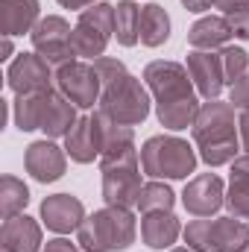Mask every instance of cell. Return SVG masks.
<instances>
[{
  "label": "cell",
  "instance_id": "1",
  "mask_svg": "<svg viewBox=\"0 0 249 252\" xmlns=\"http://www.w3.org/2000/svg\"><path fill=\"white\" fill-rule=\"evenodd\" d=\"M141 79L153 94V109H156L158 124L167 132H182L187 126H193L202 97L196 94L185 64L170 62V59H156L144 67Z\"/></svg>",
  "mask_w": 249,
  "mask_h": 252
},
{
  "label": "cell",
  "instance_id": "2",
  "mask_svg": "<svg viewBox=\"0 0 249 252\" xmlns=\"http://www.w3.org/2000/svg\"><path fill=\"white\" fill-rule=\"evenodd\" d=\"M190 135H193L199 161H205L208 167H226L244 150L235 106L226 100H202L196 121L190 126Z\"/></svg>",
  "mask_w": 249,
  "mask_h": 252
},
{
  "label": "cell",
  "instance_id": "3",
  "mask_svg": "<svg viewBox=\"0 0 249 252\" xmlns=\"http://www.w3.org/2000/svg\"><path fill=\"white\" fill-rule=\"evenodd\" d=\"M138 238L135 208H97L76 229V244L82 252H124Z\"/></svg>",
  "mask_w": 249,
  "mask_h": 252
},
{
  "label": "cell",
  "instance_id": "4",
  "mask_svg": "<svg viewBox=\"0 0 249 252\" xmlns=\"http://www.w3.org/2000/svg\"><path fill=\"white\" fill-rule=\"evenodd\" d=\"M199 153L193 144H187L185 138H179L176 132H161V135H150L141 144V170L150 179H187L196 170Z\"/></svg>",
  "mask_w": 249,
  "mask_h": 252
},
{
  "label": "cell",
  "instance_id": "5",
  "mask_svg": "<svg viewBox=\"0 0 249 252\" xmlns=\"http://www.w3.org/2000/svg\"><path fill=\"white\" fill-rule=\"evenodd\" d=\"M97 109L106 118H112L115 124L138 126V124H144L150 118V112H153V94L144 85V79H138L129 70H121L115 79H109L103 85Z\"/></svg>",
  "mask_w": 249,
  "mask_h": 252
},
{
  "label": "cell",
  "instance_id": "6",
  "mask_svg": "<svg viewBox=\"0 0 249 252\" xmlns=\"http://www.w3.org/2000/svg\"><path fill=\"white\" fill-rule=\"evenodd\" d=\"M185 247L193 252H244L249 247V223L241 217H196L182 229Z\"/></svg>",
  "mask_w": 249,
  "mask_h": 252
},
{
  "label": "cell",
  "instance_id": "7",
  "mask_svg": "<svg viewBox=\"0 0 249 252\" xmlns=\"http://www.w3.org/2000/svg\"><path fill=\"white\" fill-rule=\"evenodd\" d=\"M103 173V199L115 208H138V196L144 188V170H141V150L129 153L112 161H100Z\"/></svg>",
  "mask_w": 249,
  "mask_h": 252
},
{
  "label": "cell",
  "instance_id": "8",
  "mask_svg": "<svg viewBox=\"0 0 249 252\" xmlns=\"http://www.w3.org/2000/svg\"><path fill=\"white\" fill-rule=\"evenodd\" d=\"M56 91L64 94L82 112H91L94 106H100L103 82H100V73H97L94 62L73 59V62L56 67Z\"/></svg>",
  "mask_w": 249,
  "mask_h": 252
},
{
  "label": "cell",
  "instance_id": "9",
  "mask_svg": "<svg viewBox=\"0 0 249 252\" xmlns=\"http://www.w3.org/2000/svg\"><path fill=\"white\" fill-rule=\"evenodd\" d=\"M70 38H73V27L67 24V18H62V15H44L35 24V30L30 32L32 50L41 59H47V62L53 64V70L76 59Z\"/></svg>",
  "mask_w": 249,
  "mask_h": 252
},
{
  "label": "cell",
  "instance_id": "10",
  "mask_svg": "<svg viewBox=\"0 0 249 252\" xmlns=\"http://www.w3.org/2000/svg\"><path fill=\"white\" fill-rule=\"evenodd\" d=\"M6 85L15 94H38L56 88V70L47 59L32 53H18L6 67Z\"/></svg>",
  "mask_w": 249,
  "mask_h": 252
},
{
  "label": "cell",
  "instance_id": "11",
  "mask_svg": "<svg viewBox=\"0 0 249 252\" xmlns=\"http://www.w3.org/2000/svg\"><path fill=\"white\" fill-rule=\"evenodd\" d=\"M24 170L35 182H41V185L59 182L64 176V170H67V153H64V147H59L53 138L32 141L24 150Z\"/></svg>",
  "mask_w": 249,
  "mask_h": 252
},
{
  "label": "cell",
  "instance_id": "12",
  "mask_svg": "<svg viewBox=\"0 0 249 252\" xmlns=\"http://www.w3.org/2000/svg\"><path fill=\"white\" fill-rule=\"evenodd\" d=\"M182 205L190 217H214L226 205V185L217 173H199L187 179L182 190Z\"/></svg>",
  "mask_w": 249,
  "mask_h": 252
},
{
  "label": "cell",
  "instance_id": "13",
  "mask_svg": "<svg viewBox=\"0 0 249 252\" xmlns=\"http://www.w3.org/2000/svg\"><path fill=\"white\" fill-rule=\"evenodd\" d=\"M85 205L79 196L73 193H50L44 202H41V223L53 232V235H70L82 226L85 220Z\"/></svg>",
  "mask_w": 249,
  "mask_h": 252
},
{
  "label": "cell",
  "instance_id": "14",
  "mask_svg": "<svg viewBox=\"0 0 249 252\" xmlns=\"http://www.w3.org/2000/svg\"><path fill=\"white\" fill-rule=\"evenodd\" d=\"M187 73L193 79V88L202 100H220L226 82H223V70H220V59L214 50H190L187 53Z\"/></svg>",
  "mask_w": 249,
  "mask_h": 252
},
{
  "label": "cell",
  "instance_id": "15",
  "mask_svg": "<svg viewBox=\"0 0 249 252\" xmlns=\"http://www.w3.org/2000/svg\"><path fill=\"white\" fill-rule=\"evenodd\" d=\"M100 150H103V144H100V126H97L94 112L82 115L64 138L67 158L76 164H94V161H100Z\"/></svg>",
  "mask_w": 249,
  "mask_h": 252
},
{
  "label": "cell",
  "instance_id": "16",
  "mask_svg": "<svg viewBox=\"0 0 249 252\" xmlns=\"http://www.w3.org/2000/svg\"><path fill=\"white\" fill-rule=\"evenodd\" d=\"M0 250L6 252H41L44 250V235H41V223L35 217L18 214L3 220L0 226Z\"/></svg>",
  "mask_w": 249,
  "mask_h": 252
},
{
  "label": "cell",
  "instance_id": "17",
  "mask_svg": "<svg viewBox=\"0 0 249 252\" xmlns=\"http://www.w3.org/2000/svg\"><path fill=\"white\" fill-rule=\"evenodd\" d=\"M182 220L173 211H150L141 214V241L150 250H173V244L182 238Z\"/></svg>",
  "mask_w": 249,
  "mask_h": 252
},
{
  "label": "cell",
  "instance_id": "18",
  "mask_svg": "<svg viewBox=\"0 0 249 252\" xmlns=\"http://www.w3.org/2000/svg\"><path fill=\"white\" fill-rule=\"evenodd\" d=\"M82 115H79V109L64 97L59 94L56 88L47 94V103H44V118H41V132H44V138H53V141H59V138H67V132L76 126Z\"/></svg>",
  "mask_w": 249,
  "mask_h": 252
},
{
  "label": "cell",
  "instance_id": "19",
  "mask_svg": "<svg viewBox=\"0 0 249 252\" xmlns=\"http://www.w3.org/2000/svg\"><path fill=\"white\" fill-rule=\"evenodd\" d=\"M94 118H97V126H100V144H103L100 161H112V158H121V156H129V153H138V147H135V129L132 126L115 124L100 109L94 112Z\"/></svg>",
  "mask_w": 249,
  "mask_h": 252
},
{
  "label": "cell",
  "instance_id": "20",
  "mask_svg": "<svg viewBox=\"0 0 249 252\" xmlns=\"http://www.w3.org/2000/svg\"><path fill=\"white\" fill-rule=\"evenodd\" d=\"M235 35H232V30H229V24H226V18L223 15H202V18H196L193 24H190V30H187V44H190V50H220V47H226L229 41H232Z\"/></svg>",
  "mask_w": 249,
  "mask_h": 252
},
{
  "label": "cell",
  "instance_id": "21",
  "mask_svg": "<svg viewBox=\"0 0 249 252\" xmlns=\"http://www.w3.org/2000/svg\"><path fill=\"white\" fill-rule=\"evenodd\" d=\"M38 21H41V3L38 0H0L3 35L15 38V35L32 32Z\"/></svg>",
  "mask_w": 249,
  "mask_h": 252
},
{
  "label": "cell",
  "instance_id": "22",
  "mask_svg": "<svg viewBox=\"0 0 249 252\" xmlns=\"http://www.w3.org/2000/svg\"><path fill=\"white\" fill-rule=\"evenodd\" d=\"M232 217L249 223V153H241L229 164V185H226V205Z\"/></svg>",
  "mask_w": 249,
  "mask_h": 252
},
{
  "label": "cell",
  "instance_id": "23",
  "mask_svg": "<svg viewBox=\"0 0 249 252\" xmlns=\"http://www.w3.org/2000/svg\"><path fill=\"white\" fill-rule=\"evenodd\" d=\"M170 38V15L161 3L141 6V44L144 47H161Z\"/></svg>",
  "mask_w": 249,
  "mask_h": 252
},
{
  "label": "cell",
  "instance_id": "24",
  "mask_svg": "<svg viewBox=\"0 0 249 252\" xmlns=\"http://www.w3.org/2000/svg\"><path fill=\"white\" fill-rule=\"evenodd\" d=\"M50 91H38V94H15L12 100V121L21 132H35L41 129L44 118V103H47Z\"/></svg>",
  "mask_w": 249,
  "mask_h": 252
},
{
  "label": "cell",
  "instance_id": "25",
  "mask_svg": "<svg viewBox=\"0 0 249 252\" xmlns=\"http://www.w3.org/2000/svg\"><path fill=\"white\" fill-rule=\"evenodd\" d=\"M115 38L121 47H135L141 41V6L135 0H121L115 6Z\"/></svg>",
  "mask_w": 249,
  "mask_h": 252
},
{
  "label": "cell",
  "instance_id": "26",
  "mask_svg": "<svg viewBox=\"0 0 249 252\" xmlns=\"http://www.w3.org/2000/svg\"><path fill=\"white\" fill-rule=\"evenodd\" d=\"M73 53H76V59H85V62H94V59H100V56H106V47H109V35H103L100 30H94V27H88V24H79L76 21V27H73Z\"/></svg>",
  "mask_w": 249,
  "mask_h": 252
},
{
  "label": "cell",
  "instance_id": "27",
  "mask_svg": "<svg viewBox=\"0 0 249 252\" xmlns=\"http://www.w3.org/2000/svg\"><path fill=\"white\" fill-rule=\"evenodd\" d=\"M27 202H30V188H27V182L18 179V176H12V173H6V176L0 179V217L9 220V217L24 214Z\"/></svg>",
  "mask_w": 249,
  "mask_h": 252
},
{
  "label": "cell",
  "instance_id": "28",
  "mask_svg": "<svg viewBox=\"0 0 249 252\" xmlns=\"http://www.w3.org/2000/svg\"><path fill=\"white\" fill-rule=\"evenodd\" d=\"M176 205V193L164 179H150L144 182L141 196H138V211L150 214V211H173Z\"/></svg>",
  "mask_w": 249,
  "mask_h": 252
},
{
  "label": "cell",
  "instance_id": "29",
  "mask_svg": "<svg viewBox=\"0 0 249 252\" xmlns=\"http://www.w3.org/2000/svg\"><path fill=\"white\" fill-rule=\"evenodd\" d=\"M217 59H220V70H223V82L226 88H232L241 76L249 73V53L244 47H235V44H226L217 50Z\"/></svg>",
  "mask_w": 249,
  "mask_h": 252
},
{
  "label": "cell",
  "instance_id": "30",
  "mask_svg": "<svg viewBox=\"0 0 249 252\" xmlns=\"http://www.w3.org/2000/svg\"><path fill=\"white\" fill-rule=\"evenodd\" d=\"M76 21H79V24H88V27H94V30H100V32L109 35V38H115V6L106 3V0H100V3L82 9Z\"/></svg>",
  "mask_w": 249,
  "mask_h": 252
},
{
  "label": "cell",
  "instance_id": "31",
  "mask_svg": "<svg viewBox=\"0 0 249 252\" xmlns=\"http://www.w3.org/2000/svg\"><path fill=\"white\" fill-rule=\"evenodd\" d=\"M223 18H226V24H229V30H232L235 38L249 41V3L238 6V9H232V12H226Z\"/></svg>",
  "mask_w": 249,
  "mask_h": 252
},
{
  "label": "cell",
  "instance_id": "32",
  "mask_svg": "<svg viewBox=\"0 0 249 252\" xmlns=\"http://www.w3.org/2000/svg\"><path fill=\"white\" fill-rule=\"evenodd\" d=\"M229 103H232L238 112H249V73L241 76V79L229 88Z\"/></svg>",
  "mask_w": 249,
  "mask_h": 252
},
{
  "label": "cell",
  "instance_id": "33",
  "mask_svg": "<svg viewBox=\"0 0 249 252\" xmlns=\"http://www.w3.org/2000/svg\"><path fill=\"white\" fill-rule=\"evenodd\" d=\"M41 252H82V247H79L76 241L64 238V235H56V238H50V241L44 244Z\"/></svg>",
  "mask_w": 249,
  "mask_h": 252
},
{
  "label": "cell",
  "instance_id": "34",
  "mask_svg": "<svg viewBox=\"0 0 249 252\" xmlns=\"http://www.w3.org/2000/svg\"><path fill=\"white\" fill-rule=\"evenodd\" d=\"M238 129H241V147H244V153H249V112H241Z\"/></svg>",
  "mask_w": 249,
  "mask_h": 252
},
{
  "label": "cell",
  "instance_id": "35",
  "mask_svg": "<svg viewBox=\"0 0 249 252\" xmlns=\"http://www.w3.org/2000/svg\"><path fill=\"white\" fill-rule=\"evenodd\" d=\"M182 6L187 12H193V15H205L211 9V0H182Z\"/></svg>",
  "mask_w": 249,
  "mask_h": 252
},
{
  "label": "cell",
  "instance_id": "36",
  "mask_svg": "<svg viewBox=\"0 0 249 252\" xmlns=\"http://www.w3.org/2000/svg\"><path fill=\"white\" fill-rule=\"evenodd\" d=\"M244 3H249V0H211V9H220V15H226V12H232Z\"/></svg>",
  "mask_w": 249,
  "mask_h": 252
},
{
  "label": "cell",
  "instance_id": "37",
  "mask_svg": "<svg viewBox=\"0 0 249 252\" xmlns=\"http://www.w3.org/2000/svg\"><path fill=\"white\" fill-rule=\"evenodd\" d=\"M62 9H76V12H82V9H88V6H94V3H100V0H56Z\"/></svg>",
  "mask_w": 249,
  "mask_h": 252
},
{
  "label": "cell",
  "instance_id": "38",
  "mask_svg": "<svg viewBox=\"0 0 249 252\" xmlns=\"http://www.w3.org/2000/svg\"><path fill=\"white\" fill-rule=\"evenodd\" d=\"M0 53H3V56H0L3 62H12V53H15V44H12V38H9V35H3V41H0Z\"/></svg>",
  "mask_w": 249,
  "mask_h": 252
},
{
  "label": "cell",
  "instance_id": "39",
  "mask_svg": "<svg viewBox=\"0 0 249 252\" xmlns=\"http://www.w3.org/2000/svg\"><path fill=\"white\" fill-rule=\"evenodd\" d=\"M170 252H193V250H187V247H173Z\"/></svg>",
  "mask_w": 249,
  "mask_h": 252
},
{
  "label": "cell",
  "instance_id": "40",
  "mask_svg": "<svg viewBox=\"0 0 249 252\" xmlns=\"http://www.w3.org/2000/svg\"><path fill=\"white\" fill-rule=\"evenodd\" d=\"M244 252H249V247H247V250H244Z\"/></svg>",
  "mask_w": 249,
  "mask_h": 252
}]
</instances>
